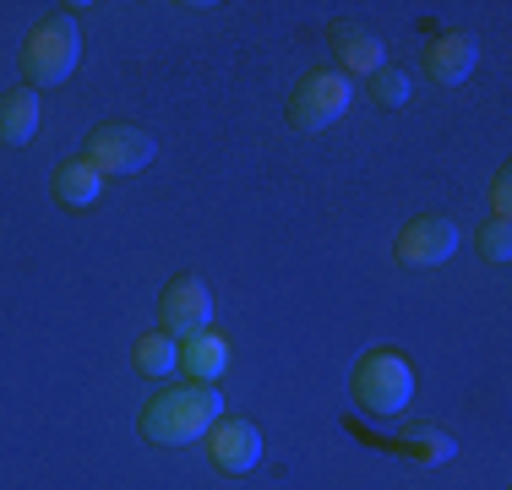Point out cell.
Here are the masks:
<instances>
[{
	"mask_svg": "<svg viewBox=\"0 0 512 490\" xmlns=\"http://www.w3.org/2000/svg\"><path fill=\"white\" fill-rule=\"evenodd\" d=\"M218 420H224V392L207 387V382H186V387L153 392L137 431L153 447H186V441H202Z\"/></svg>",
	"mask_w": 512,
	"mask_h": 490,
	"instance_id": "1",
	"label": "cell"
},
{
	"mask_svg": "<svg viewBox=\"0 0 512 490\" xmlns=\"http://www.w3.org/2000/svg\"><path fill=\"white\" fill-rule=\"evenodd\" d=\"M349 398H355L365 414H382V420H393V414H404L409 403H414V365H409L398 349H371V354H360L355 371H349Z\"/></svg>",
	"mask_w": 512,
	"mask_h": 490,
	"instance_id": "2",
	"label": "cell"
},
{
	"mask_svg": "<svg viewBox=\"0 0 512 490\" xmlns=\"http://www.w3.org/2000/svg\"><path fill=\"white\" fill-rule=\"evenodd\" d=\"M77 55H82V33L71 17H50L28 33L22 44V88L44 93V88H60V82L77 71Z\"/></svg>",
	"mask_w": 512,
	"mask_h": 490,
	"instance_id": "3",
	"label": "cell"
},
{
	"mask_svg": "<svg viewBox=\"0 0 512 490\" xmlns=\"http://www.w3.org/2000/svg\"><path fill=\"white\" fill-rule=\"evenodd\" d=\"M349 98H355V88H349V77H338V71H306V77L289 88V126L295 131H327L333 120L349 115Z\"/></svg>",
	"mask_w": 512,
	"mask_h": 490,
	"instance_id": "4",
	"label": "cell"
},
{
	"mask_svg": "<svg viewBox=\"0 0 512 490\" xmlns=\"http://www.w3.org/2000/svg\"><path fill=\"white\" fill-rule=\"evenodd\" d=\"M158 333H169L175 343H186V338H197L213 327V289L202 284V278H191V273H180V278H169L164 294H158Z\"/></svg>",
	"mask_w": 512,
	"mask_h": 490,
	"instance_id": "5",
	"label": "cell"
},
{
	"mask_svg": "<svg viewBox=\"0 0 512 490\" xmlns=\"http://www.w3.org/2000/svg\"><path fill=\"white\" fill-rule=\"evenodd\" d=\"M88 158L93 169L109 180V175H137V169L153 164V137L142 126H99L88 137Z\"/></svg>",
	"mask_w": 512,
	"mask_h": 490,
	"instance_id": "6",
	"label": "cell"
},
{
	"mask_svg": "<svg viewBox=\"0 0 512 490\" xmlns=\"http://www.w3.org/2000/svg\"><path fill=\"white\" fill-rule=\"evenodd\" d=\"M453 251H458V224L447 213L409 218V224L398 229V240H393V256L404 267H442Z\"/></svg>",
	"mask_w": 512,
	"mask_h": 490,
	"instance_id": "7",
	"label": "cell"
},
{
	"mask_svg": "<svg viewBox=\"0 0 512 490\" xmlns=\"http://www.w3.org/2000/svg\"><path fill=\"white\" fill-rule=\"evenodd\" d=\"M202 441H207V458H213L218 474H251L262 463V431L251 420H218Z\"/></svg>",
	"mask_w": 512,
	"mask_h": 490,
	"instance_id": "8",
	"label": "cell"
},
{
	"mask_svg": "<svg viewBox=\"0 0 512 490\" xmlns=\"http://www.w3.org/2000/svg\"><path fill=\"white\" fill-rule=\"evenodd\" d=\"M474 66H480V44L463 39V33H442V39H431L425 55H420V71L436 82V88H458V82H469Z\"/></svg>",
	"mask_w": 512,
	"mask_h": 490,
	"instance_id": "9",
	"label": "cell"
},
{
	"mask_svg": "<svg viewBox=\"0 0 512 490\" xmlns=\"http://www.w3.org/2000/svg\"><path fill=\"white\" fill-rule=\"evenodd\" d=\"M327 44H333V60H338V77H376V71L387 66V49L376 39L371 28H360V22H333V33H327Z\"/></svg>",
	"mask_w": 512,
	"mask_h": 490,
	"instance_id": "10",
	"label": "cell"
},
{
	"mask_svg": "<svg viewBox=\"0 0 512 490\" xmlns=\"http://www.w3.org/2000/svg\"><path fill=\"white\" fill-rule=\"evenodd\" d=\"M39 120H44V104H39V93H33V88H11V93H0V142H6V147L33 142Z\"/></svg>",
	"mask_w": 512,
	"mask_h": 490,
	"instance_id": "11",
	"label": "cell"
},
{
	"mask_svg": "<svg viewBox=\"0 0 512 490\" xmlns=\"http://www.w3.org/2000/svg\"><path fill=\"white\" fill-rule=\"evenodd\" d=\"M180 365H186L191 382L218 387V376L229 371V338H218L213 327H207V333H197V338H186V343H180Z\"/></svg>",
	"mask_w": 512,
	"mask_h": 490,
	"instance_id": "12",
	"label": "cell"
},
{
	"mask_svg": "<svg viewBox=\"0 0 512 490\" xmlns=\"http://www.w3.org/2000/svg\"><path fill=\"white\" fill-rule=\"evenodd\" d=\"M99 196H104V175L88 164V158H66V164L55 169V202H60V207H77V213H88Z\"/></svg>",
	"mask_w": 512,
	"mask_h": 490,
	"instance_id": "13",
	"label": "cell"
},
{
	"mask_svg": "<svg viewBox=\"0 0 512 490\" xmlns=\"http://www.w3.org/2000/svg\"><path fill=\"white\" fill-rule=\"evenodd\" d=\"M131 365H137L142 376H175L180 343L169 338V333H142L137 343H131Z\"/></svg>",
	"mask_w": 512,
	"mask_h": 490,
	"instance_id": "14",
	"label": "cell"
},
{
	"mask_svg": "<svg viewBox=\"0 0 512 490\" xmlns=\"http://www.w3.org/2000/svg\"><path fill=\"white\" fill-rule=\"evenodd\" d=\"M398 447H404L409 452V458H420V463H447V458H453V436H447V431H431V425H420V431H409L404 441H398Z\"/></svg>",
	"mask_w": 512,
	"mask_h": 490,
	"instance_id": "15",
	"label": "cell"
},
{
	"mask_svg": "<svg viewBox=\"0 0 512 490\" xmlns=\"http://www.w3.org/2000/svg\"><path fill=\"white\" fill-rule=\"evenodd\" d=\"M371 98H376L382 109H404V104H409V77H404L398 66H382V71L371 77Z\"/></svg>",
	"mask_w": 512,
	"mask_h": 490,
	"instance_id": "16",
	"label": "cell"
},
{
	"mask_svg": "<svg viewBox=\"0 0 512 490\" xmlns=\"http://www.w3.org/2000/svg\"><path fill=\"white\" fill-rule=\"evenodd\" d=\"M474 245H480V262H491V267H507L512 262V229L507 224H485Z\"/></svg>",
	"mask_w": 512,
	"mask_h": 490,
	"instance_id": "17",
	"label": "cell"
},
{
	"mask_svg": "<svg viewBox=\"0 0 512 490\" xmlns=\"http://www.w3.org/2000/svg\"><path fill=\"white\" fill-rule=\"evenodd\" d=\"M512 175L507 169H496V180H491V207H496V224H507V207H512Z\"/></svg>",
	"mask_w": 512,
	"mask_h": 490,
	"instance_id": "18",
	"label": "cell"
}]
</instances>
